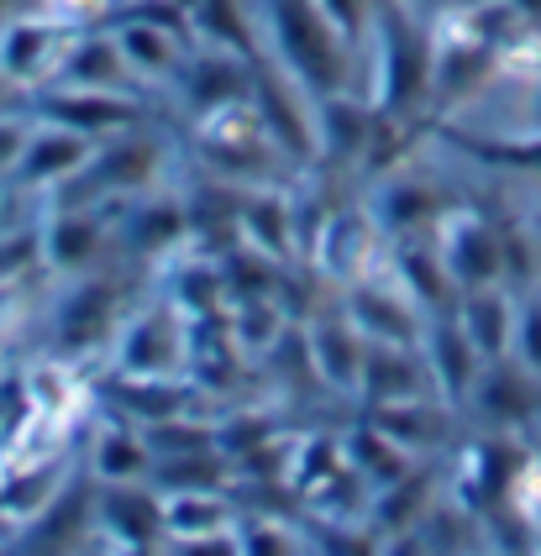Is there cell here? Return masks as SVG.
Here are the masks:
<instances>
[{"label": "cell", "instance_id": "obj_1", "mask_svg": "<svg viewBox=\"0 0 541 556\" xmlns=\"http://www.w3.org/2000/svg\"><path fill=\"white\" fill-rule=\"evenodd\" d=\"M368 37H374L368 105L379 116L415 122L431 105V27L415 16L405 0H374Z\"/></svg>", "mask_w": 541, "mask_h": 556}, {"label": "cell", "instance_id": "obj_2", "mask_svg": "<svg viewBox=\"0 0 541 556\" xmlns=\"http://www.w3.org/2000/svg\"><path fill=\"white\" fill-rule=\"evenodd\" d=\"M263 27H268L263 53L274 63H285L316 100L348 90L352 42L320 16L311 0H263Z\"/></svg>", "mask_w": 541, "mask_h": 556}, {"label": "cell", "instance_id": "obj_3", "mask_svg": "<svg viewBox=\"0 0 541 556\" xmlns=\"http://www.w3.org/2000/svg\"><path fill=\"white\" fill-rule=\"evenodd\" d=\"M163 168H168V137H163V131H148V126H131V131H116V137L96 142L90 163H85L64 189H53L48 200H74V205L116 200V205H127L137 194L159 189Z\"/></svg>", "mask_w": 541, "mask_h": 556}, {"label": "cell", "instance_id": "obj_4", "mask_svg": "<svg viewBox=\"0 0 541 556\" xmlns=\"http://www.w3.org/2000/svg\"><path fill=\"white\" fill-rule=\"evenodd\" d=\"M194 157L205 163L211 179H226V185H268V174L289 163L279 153V142L268 137V126L257 116L253 100H237V105H222L211 116L194 122Z\"/></svg>", "mask_w": 541, "mask_h": 556}, {"label": "cell", "instance_id": "obj_5", "mask_svg": "<svg viewBox=\"0 0 541 556\" xmlns=\"http://www.w3.org/2000/svg\"><path fill=\"white\" fill-rule=\"evenodd\" d=\"M111 363L122 378H174L190 372V315L168 294H148L131 305L122 331L111 341Z\"/></svg>", "mask_w": 541, "mask_h": 556}, {"label": "cell", "instance_id": "obj_6", "mask_svg": "<svg viewBox=\"0 0 541 556\" xmlns=\"http://www.w3.org/2000/svg\"><path fill=\"white\" fill-rule=\"evenodd\" d=\"M131 305L137 300H131V283L122 274H74L68 294L53 305L59 357H85L96 346H111Z\"/></svg>", "mask_w": 541, "mask_h": 556}, {"label": "cell", "instance_id": "obj_7", "mask_svg": "<svg viewBox=\"0 0 541 556\" xmlns=\"http://www.w3.org/2000/svg\"><path fill=\"white\" fill-rule=\"evenodd\" d=\"M248 100L257 105V116H263V126H268V137L279 142V153H285L289 163L316 168V94L305 90L285 63H274L268 53H257Z\"/></svg>", "mask_w": 541, "mask_h": 556}, {"label": "cell", "instance_id": "obj_8", "mask_svg": "<svg viewBox=\"0 0 541 556\" xmlns=\"http://www.w3.org/2000/svg\"><path fill=\"white\" fill-rule=\"evenodd\" d=\"M79 31L85 27H74V22L53 16V11L11 16V22L0 27V74H5L22 94L48 90V85L59 79V68H64L68 48H74Z\"/></svg>", "mask_w": 541, "mask_h": 556}, {"label": "cell", "instance_id": "obj_9", "mask_svg": "<svg viewBox=\"0 0 541 556\" xmlns=\"http://www.w3.org/2000/svg\"><path fill=\"white\" fill-rule=\"evenodd\" d=\"M116 200H90V205H74V200H48V211L37 216L42 226V263L53 274H90L105 242L116 237Z\"/></svg>", "mask_w": 541, "mask_h": 556}, {"label": "cell", "instance_id": "obj_10", "mask_svg": "<svg viewBox=\"0 0 541 556\" xmlns=\"http://www.w3.org/2000/svg\"><path fill=\"white\" fill-rule=\"evenodd\" d=\"M33 116L37 122H59L68 131H85V137H116V131H131L142 126L148 105L142 94L127 90H79V85H48V90L33 94Z\"/></svg>", "mask_w": 541, "mask_h": 556}, {"label": "cell", "instance_id": "obj_11", "mask_svg": "<svg viewBox=\"0 0 541 556\" xmlns=\"http://www.w3.org/2000/svg\"><path fill=\"white\" fill-rule=\"evenodd\" d=\"M116 237H122L127 257H137V263H168L174 252H185L194 242L190 200L148 189V194L127 200V211L116 216Z\"/></svg>", "mask_w": 541, "mask_h": 556}, {"label": "cell", "instance_id": "obj_12", "mask_svg": "<svg viewBox=\"0 0 541 556\" xmlns=\"http://www.w3.org/2000/svg\"><path fill=\"white\" fill-rule=\"evenodd\" d=\"M431 242L442 252L457 294L489 289L494 278H505V242L478 211H442V220L431 226Z\"/></svg>", "mask_w": 541, "mask_h": 556}, {"label": "cell", "instance_id": "obj_13", "mask_svg": "<svg viewBox=\"0 0 541 556\" xmlns=\"http://www.w3.org/2000/svg\"><path fill=\"white\" fill-rule=\"evenodd\" d=\"M342 315H348L368 341H400V346H420L426 326H431V315L420 309V300H415L400 278L383 289L374 274L348 283V305H342Z\"/></svg>", "mask_w": 541, "mask_h": 556}, {"label": "cell", "instance_id": "obj_14", "mask_svg": "<svg viewBox=\"0 0 541 556\" xmlns=\"http://www.w3.org/2000/svg\"><path fill=\"white\" fill-rule=\"evenodd\" d=\"M383 237L379 220H374V211H331L326 216V226L316 231V242H311V263H316L326 278H337V283H352V278H368L374 268H379L383 257Z\"/></svg>", "mask_w": 541, "mask_h": 556}, {"label": "cell", "instance_id": "obj_15", "mask_svg": "<svg viewBox=\"0 0 541 556\" xmlns=\"http://www.w3.org/2000/svg\"><path fill=\"white\" fill-rule=\"evenodd\" d=\"M174 90L185 100V111L200 122V116H211V111H222V105L248 100V90H253V59H237V53H226V48L194 42L185 68H179V79H174Z\"/></svg>", "mask_w": 541, "mask_h": 556}, {"label": "cell", "instance_id": "obj_16", "mask_svg": "<svg viewBox=\"0 0 541 556\" xmlns=\"http://www.w3.org/2000/svg\"><path fill=\"white\" fill-rule=\"evenodd\" d=\"M90 153H96V137L68 131L59 122H37L22 157H16V168H11V185L33 189V194H53L90 163Z\"/></svg>", "mask_w": 541, "mask_h": 556}, {"label": "cell", "instance_id": "obj_17", "mask_svg": "<svg viewBox=\"0 0 541 556\" xmlns=\"http://www.w3.org/2000/svg\"><path fill=\"white\" fill-rule=\"evenodd\" d=\"M96 530L105 546H163V494L153 483H96Z\"/></svg>", "mask_w": 541, "mask_h": 556}, {"label": "cell", "instance_id": "obj_18", "mask_svg": "<svg viewBox=\"0 0 541 556\" xmlns=\"http://www.w3.org/2000/svg\"><path fill=\"white\" fill-rule=\"evenodd\" d=\"M368 137H374V105L368 94H320L316 100V168H363L368 153Z\"/></svg>", "mask_w": 541, "mask_h": 556}, {"label": "cell", "instance_id": "obj_19", "mask_svg": "<svg viewBox=\"0 0 541 556\" xmlns=\"http://www.w3.org/2000/svg\"><path fill=\"white\" fill-rule=\"evenodd\" d=\"M105 27L116 31L122 59H127V68L137 74V85H174L194 48L185 31H168V27H159V22H142V16H111Z\"/></svg>", "mask_w": 541, "mask_h": 556}, {"label": "cell", "instance_id": "obj_20", "mask_svg": "<svg viewBox=\"0 0 541 556\" xmlns=\"http://www.w3.org/2000/svg\"><path fill=\"white\" fill-rule=\"evenodd\" d=\"M420 352H426V368H431V383H437V394L442 400H468L478 383V372H483V357H478V346L468 341L463 331V320L446 309V315H431V326H426V337H420Z\"/></svg>", "mask_w": 541, "mask_h": 556}, {"label": "cell", "instance_id": "obj_21", "mask_svg": "<svg viewBox=\"0 0 541 556\" xmlns=\"http://www.w3.org/2000/svg\"><path fill=\"white\" fill-rule=\"evenodd\" d=\"M357 394H363L368 404L437 394L431 368H426V352H420V346H400V341H368V357H363Z\"/></svg>", "mask_w": 541, "mask_h": 556}, {"label": "cell", "instance_id": "obj_22", "mask_svg": "<svg viewBox=\"0 0 541 556\" xmlns=\"http://www.w3.org/2000/svg\"><path fill=\"white\" fill-rule=\"evenodd\" d=\"M237 237H242V248L263 252L274 263H289L300 252V237H294V194H285V189H274V185L242 189Z\"/></svg>", "mask_w": 541, "mask_h": 556}, {"label": "cell", "instance_id": "obj_23", "mask_svg": "<svg viewBox=\"0 0 541 556\" xmlns=\"http://www.w3.org/2000/svg\"><path fill=\"white\" fill-rule=\"evenodd\" d=\"M153 446H148V431L127 420V415H111L100 420L96 435H90V478L100 489L111 483H148L153 478Z\"/></svg>", "mask_w": 541, "mask_h": 556}, {"label": "cell", "instance_id": "obj_24", "mask_svg": "<svg viewBox=\"0 0 541 556\" xmlns=\"http://www.w3.org/2000/svg\"><path fill=\"white\" fill-rule=\"evenodd\" d=\"M305 346H311V372L316 383L352 394L363 378V357H368V337L352 326L348 315H320L305 326Z\"/></svg>", "mask_w": 541, "mask_h": 556}, {"label": "cell", "instance_id": "obj_25", "mask_svg": "<svg viewBox=\"0 0 541 556\" xmlns=\"http://www.w3.org/2000/svg\"><path fill=\"white\" fill-rule=\"evenodd\" d=\"M53 85H79V90H127L137 94L142 85H137V74L127 68V59H122V42H116V31L105 27H85L79 37H74V48H68L64 68H59V79Z\"/></svg>", "mask_w": 541, "mask_h": 556}, {"label": "cell", "instance_id": "obj_26", "mask_svg": "<svg viewBox=\"0 0 541 556\" xmlns=\"http://www.w3.org/2000/svg\"><path fill=\"white\" fill-rule=\"evenodd\" d=\"M374 220H379V231L389 242H405V237H426L437 220H442V194L426 185V179H415V174H383V189L379 200L368 205Z\"/></svg>", "mask_w": 541, "mask_h": 556}, {"label": "cell", "instance_id": "obj_27", "mask_svg": "<svg viewBox=\"0 0 541 556\" xmlns=\"http://www.w3.org/2000/svg\"><path fill=\"white\" fill-rule=\"evenodd\" d=\"M474 400L494 426H526L541 409V378L526 368H505V357H500V363H483Z\"/></svg>", "mask_w": 541, "mask_h": 556}, {"label": "cell", "instance_id": "obj_28", "mask_svg": "<svg viewBox=\"0 0 541 556\" xmlns=\"http://www.w3.org/2000/svg\"><path fill=\"white\" fill-rule=\"evenodd\" d=\"M368 420L379 426L389 441H400L411 457L431 452L446 441V409L437 394H420V400H389V404H368Z\"/></svg>", "mask_w": 541, "mask_h": 556}, {"label": "cell", "instance_id": "obj_29", "mask_svg": "<svg viewBox=\"0 0 541 556\" xmlns=\"http://www.w3.org/2000/svg\"><path fill=\"white\" fill-rule=\"evenodd\" d=\"M431 494H437V472L426 463H415L400 483H389L374 494V509H368V530L374 535H394V530L426 526L431 515Z\"/></svg>", "mask_w": 541, "mask_h": 556}, {"label": "cell", "instance_id": "obj_30", "mask_svg": "<svg viewBox=\"0 0 541 556\" xmlns=\"http://www.w3.org/2000/svg\"><path fill=\"white\" fill-rule=\"evenodd\" d=\"M452 315L463 320V331H468V341L478 346L483 363H500L509 352V341H515V305L500 289H468Z\"/></svg>", "mask_w": 541, "mask_h": 556}, {"label": "cell", "instance_id": "obj_31", "mask_svg": "<svg viewBox=\"0 0 541 556\" xmlns=\"http://www.w3.org/2000/svg\"><path fill=\"white\" fill-rule=\"evenodd\" d=\"M190 16H194V42L226 48L237 59H257L263 53V37H257L248 0H194Z\"/></svg>", "mask_w": 541, "mask_h": 556}, {"label": "cell", "instance_id": "obj_32", "mask_svg": "<svg viewBox=\"0 0 541 556\" xmlns=\"http://www.w3.org/2000/svg\"><path fill=\"white\" fill-rule=\"evenodd\" d=\"M22 394H27L33 409L53 415V420H64V426H74V420L85 415V404H90V389L79 383V372L68 368V357L33 363V368L22 372Z\"/></svg>", "mask_w": 541, "mask_h": 556}, {"label": "cell", "instance_id": "obj_33", "mask_svg": "<svg viewBox=\"0 0 541 556\" xmlns=\"http://www.w3.org/2000/svg\"><path fill=\"white\" fill-rule=\"evenodd\" d=\"M242 520V504L231 489H190V494H163V530L168 535H205L231 530Z\"/></svg>", "mask_w": 541, "mask_h": 556}, {"label": "cell", "instance_id": "obj_34", "mask_svg": "<svg viewBox=\"0 0 541 556\" xmlns=\"http://www.w3.org/2000/svg\"><path fill=\"white\" fill-rule=\"evenodd\" d=\"M159 494H190V489H237V467L222 446H200V452H179V457H159L153 478Z\"/></svg>", "mask_w": 541, "mask_h": 556}, {"label": "cell", "instance_id": "obj_35", "mask_svg": "<svg viewBox=\"0 0 541 556\" xmlns=\"http://www.w3.org/2000/svg\"><path fill=\"white\" fill-rule=\"evenodd\" d=\"M342 457H348L374 489H389V483H400L405 472L415 467V457L400 446V441H389V435L374 426V420H363V426H352L342 431Z\"/></svg>", "mask_w": 541, "mask_h": 556}, {"label": "cell", "instance_id": "obj_36", "mask_svg": "<svg viewBox=\"0 0 541 556\" xmlns=\"http://www.w3.org/2000/svg\"><path fill=\"white\" fill-rule=\"evenodd\" d=\"M237 541H242V556H316L311 526L289 520L279 509H242Z\"/></svg>", "mask_w": 541, "mask_h": 556}, {"label": "cell", "instance_id": "obj_37", "mask_svg": "<svg viewBox=\"0 0 541 556\" xmlns=\"http://www.w3.org/2000/svg\"><path fill=\"white\" fill-rule=\"evenodd\" d=\"M37 268H48L42 263V226H0V278L5 283H22L27 274H37Z\"/></svg>", "mask_w": 541, "mask_h": 556}, {"label": "cell", "instance_id": "obj_38", "mask_svg": "<svg viewBox=\"0 0 541 556\" xmlns=\"http://www.w3.org/2000/svg\"><path fill=\"white\" fill-rule=\"evenodd\" d=\"M509 346H515L520 368L541 378V294H531L526 305L515 309V341Z\"/></svg>", "mask_w": 541, "mask_h": 556}, {"label": "cell", "instance_id": "obj_39", "mask_svg": "<svg viewBox=\"0 0 541 556\" xmlns=\"http://www.w3.org/2000/svg\"><path fill=\"white\" fill-rule=\"evenodd\" d=\"M311 5H316L320 16H326L331 27L348 37L352 48L368 37V22H374V0H311Z\"/></svg>", "mask_w": 541, "mask_h": 556}, {"label": "cell", "instance_id": "obj_40", "mask_svg": "<svg viewBox=\"0 0 541 556\" xmlns=\"http://www.w3.org/2000/svg\"><path fill=\"white\" fill-rule=\"evenodd\" d=\"M163 552L168 556H242V541H237V526H231V530H205V535H168Z\"/></svg>", "mask_w": 541, "mask_h": 556}, {"label": "cell", "instance_id": "obj_41", "mask_svg": "<svg viewBox=\"0 0 541 556\" xmlns=\"http://www.w3.org/2000/svg\"><path fill=\"white\" fill-rule=\"evenodd\" d=\"M37 116H11V111H0V179H11V168H16V157L27 148V137H33Z\"/></svg>", "mask_w": 541, "mask_h": 556}, {"label": "cell", "instance_id": "obj_42", "mask_svg": "<svg viewBox=\"0 0 541 556\" xmlns=\"http://www.w3.org/2000/svg\"><path fill=\"white\" fill-rule=\"evenodd\" d=\"M42 11L64 16L74 27H100V22L116 11V0H42Z\"/></svg>", "mask_w": 541, "mask_h": 556}, {"label": "cell", "instance_id": "obj_43", "mask_svg": "<svg viewBox=\"0 0 541 556\" xmlns=\"http://www.w3.org/2000/svg\"><path fill=\"white\" fill-rule=\"evenodd\" d=\"M520 16H526V27H541V0H509Z\"/></svg>", "mask_w": 541, "mask_h": 556}, {"label": "cell", "instance_id": "obj_44", "mask_svg": "<svg viewBox=\"0 0 541 556\" xmlns=\"http://www.w3.org/2000/svg\"><path fill=\"white\" fill-rule=\"evenodd\" d=\"M105 556H168L163 546H105Z\"/></svg>", "mask_w": 541, "mask_h": 556}, {"label": "cell", "instance_id": "obj_45", "mask_svg": "<svg viewBox=\"0 0 541 556\" xmlns=\"http://www.w3.org/2000/svg\"><path fill=\"white\" fill-rule=\"evenodd\" d=\"M16 94H22V90H16V85H11V79H5V74H0V111H5V105H11V100H16Z\"/></svg>", "mask_w": 541, "mask_h": 556}, {"label": "cell", "instance_id": "obj_46", "mask_svg": "<svg viewBox=\"0 0 541 556\" xmlns=\"http://www.w3.org/2000/svg\"><path fill=\"white\" fill-rule=\"evenodd\" d=\"M5 22H11V0H0V27H5Z\"/></svg>", "mask_w": 541, "mask_h": 556}, {"label": "cell", "instance_id": "obj_47", "mask_svg": "<svg viewBox=\"0 0 541 556\" xmlns=\"http://www.w3.org/2000/svg\"><path fill=\"white\" fill-rule=\"evenodd\" d=\"M452 5H478V0H452Z\"/></svg>", "mask_w": 541, "mask_h": 556}, {"label": "cell", "instance_id": "obj_48", "mask_svg": "<svg viewBox=\"0 0 541 556\" xmlns=\"http://www.w3.org/2000/svg\"><path fill=\"white\" fill-rule=\"evenodd\" d=\"M174 5H190V11H194V0H174Z\"/></svg>", "mask_w": 541, "mask_h": 556}, {"label": "cell", "instance_id": "obj_49", "mask_svg": "<svg viewBox=\"0 0 541 556\" xmlns=\"http://www.w3.org/2000/svg\"><path fill=\"white\" fill-rule=\"evenodd\" d=\"M0 368H5V357H0Z\"/></svg>", "mask_w": 541, "mask_h": 556}]
</instances>
